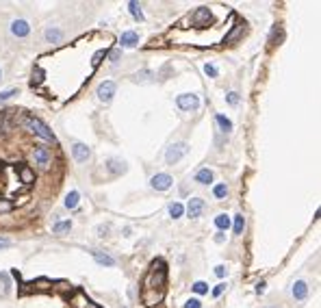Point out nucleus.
Wrapping results in <instances>:
<instances>
[{
	"mask_svg": "<svg viewBox=\"0 0 321 308\" xmlns=\"http://www.w3.org/2000/svg\"><path fill=\"white\" fill-rule=\"evenodd\" d=\"M165 265L163 260H154L152 269L148 271L146 280H144V291H141V300L146 306H154L163 300V289H165Z\"/></svg>",
	"mask_w": 321,
	"mask_h": 308,
	"instance_id": "nucleus-1",
	"label": "nucleus"
},
{
	"mask_svg": "<svg viewBox=\"0 0 321 308\" xmlns=\"http://www.w3.org/2000/svg\"><path fill=\"white\" fill-rule=\"evenodd\" d=\"M24 124L28 126V130H33V133H35V135H39L41 139H46V141H55V135H52L50 130H48V126H46V124L41 122V120H37L35 115H28L26 120H24Z\"/></svg>",
	"mask_w": 321,
	"mask_h": 308,
	"instance_id": "nucleus-2",
	"label": "nucleus"
},
{
	"mask_svg": "<svg viewBox=\"0 0 321 308\" xmlns=\"http://www.w3.org/2000/svg\"><path fill=\"white\" fill-rule=\"evenodd\" d=\"M189 152V146L187 144H174V146H169L167 148V152H165V161H167L169 165H174L178 163L182 156Z\"/></svg>",
	"mask_w": 321,
	"mask_h": 308,
	"instance_id": "nucleus-3",
	"label": "nucleus"
},
{
	"mask_svg": "<svg viewBox=\"0 0 321 308\" xmlns=\"http://www.w3.org/2000/svg\"><path fill=\"white\" fill-rule=\"evenodd\" d=\"M176 104L180 106L182 111H195L200 106V100H198V96H195V93H182V96H178Z\"/></svg>",
	"mask_w": 321,
	"mask_h": 308,
	"instance_id": "nucleus-4",
	"label": "nucleus"
},
{
	"mask_svg": "<svg viewBox=\"0 0 321 308\" xmlns=\"http://www.w3.org/2000/svg\"><path fill=\"white\" fill-rule=\"evenodd\" d=\"M113 96H115V82L106 80V82H102V85L98 87V98L102 100V102H111Z\"/></svg>",
	"mask_w": 321,
	"mask_h": 308,
	"instance_id": "nucleus-5",
	"label": "nucleus"
},
{
	"mask_svg": "<svg viewBox=\"0 0 321 308\" xmlns=\"http://www.w3.org/2000/svg\"><path fill=\"white\" fill-rule=\"evenodd\" d=\"M204 209H206L204 200L202 198H191V202H189V206H187V215L191 219H195V217H200L202 213H204Z\"/></svg>",
	"mask_w": 321,
	"mask_h": 308,
	"instance_id": "nucleus-6",
	"label": "nucleus"
},
{
	"mask_svg": "<svg viewBox=\"0 0 321 308\" xmlns=\"http://www.w3.org/2000/svg\"><path fill=\"white\" fill-rule=\"evenodd\" d=\"M150 185L157 189V191H165V189L171 187V176H169V174H157V176L152 178Z\"/></svg>",
	"mask_w": 321,
	"mask_h": 308,
	"instance_id": "nucleus-7",
	"label": "nucleus"
},
{
	"mask_svg": "<svg viewBox=\"0 0 321 308\" xmlns=\"http://www.w3.org/2000/svg\"><path fill=\"white\" fill-rule=\"evenodd\" d=\"M11 33H13L15 37H26V35L31 33V26H28L26 20H15L13 24H11Z\"/></svg>",
	"mask_w": 321,
	"mask_h": 308,
	"instance_id": "nucleus-8",
	"label": "nucleus"
},
{
	"mask_svg": "<svg viewBox=\"0 0 321 308\" xmlns=\"http://www.w3.org/2000/svg\"><path fill=\"white\" fill-rule=\"evenodd\" d=\"M193 22L198 26L209 24V22H211V11L206 9V7H198V9H195V13H193Z\"/></svg>",
	"mask_w": 321,
	"mask_h": 308,
	"instance_id": "nucleus-9",
	"label": "nucleus"
},
{
	"mask_svg": "<svg viewBox=\"0 0 321 308\" xmlns=\"http://www.w3.org/2000/svg\"><path fill=\"white\" fill-rule=\"evenodd\" d=\"M293 298H295L297 302H304V300L308 298V284H306L304 280H297V282L293 284Z\"/></svg>",
	"mask_w": 321,
	"mask_h": 308,
	"instance_id": "nucleus-10",
	"label": "nucleus"
},
{
	"mask_svg": "<svg viewBox=\"0 0 321 308\" xmlns=\"http://www.w3.org/2000/svg\"><path fill=\"white\" fill-rule=\"evenodd\" d=\"M72 154H74V158H76V161H79V163H85L91 152H89V148H87L85 144H74V148H72Z\"/></svg>",
	"mask_w": 321,
	"mask_h": 308,
	"instance_id": "nucleus-11",
	"label": "nucleus"
},
{
	"mask_svg": "<svg viewBox=\"0 0 321 308\" xmlns=\"http://www.w3.org/2000/svg\"><path fill=\"white\" fill-rule=\"evenodd\" d=\"M33 156H35V161H37L39 167H48V163H50V156H48V150L46 148H35V152H33Z\"/></svg>",
	"mask_w": 321,
	"mask_h": 308,
	"instance_id": "nucleus-12",
	"label": "nucleus"
},
{
	"mask_svg": "<svg viewBox=\"0 0 321 308\" xmlns=\"http://www.w3.org/2000/svg\"><path fill=\"white\" fill-rule=\"evenodd\" d=\"M72 306L74 308H96V306H93V302L89 298H85V293H82V291L76 293V298L72 300Z\"/></svg>",
	"mask_w": 321,
	"mask_h": 308,
	"instance_id": "nucleus-13",
	"label": "nucleus"
},
{
	"mask_svg": "<svg viewBox=\"0 0 321 308\" xmlns=\"http://www.w3.org/2000/svg\"><path fill=\"white\" fill-rule=\"evenodd\" d=\"M137 41H139V35H137L135 31H128V33L122 35L120 44L124 46V48H133V46H137Z\"/></svg>",
	"mask_w": 321,
	"mask_h": 308,
	"instance_id": "nucleus-14",
	"label": "nucleus"
},
{
	"mask_svg": "<svg viewBox=\"0 0 321 308\" xmlns=\"http://www.w3.org/2000/svg\"><path fill=\"white\" fill-rule=\"evenodd\" d=\"M93 258H96L100 265H106V267H113V265H115V258L109 256V254L98 252V250H93Z\"/></svg>",
	"mask_w": 321,
	"mask_h": 308,
	"instance_id": "nucleus-15",
	"label": "nucleus"
},
{
	"mask_svg": "<svg viewBox=\"0 0 321 308\" xmlns=\"http://www.w3.org/2000/svg\"><path fill=\"white\" fill-rule=\"evenodd\" d=\"M195 180H198L200 185H211L213 182V171L211 169H200L198 174H195Z\"/></svg>",
	"mask_w": 321,
	"mask_h": 308,
	"instance_id": "nucleus-16",
	"label": "nucleus"
},
{
	"mask_svg": "<svg viewBox=\"0 0 321 308\" xmlns=\"http://www.w3.org/2000/svg\"><path fill=\"white\" fill-rule=\"evenodd\" d=\"M44 37H46V41H50V44H52V41H59V39H61L63 33L59 31V28H46Z\"/></svg>",
	"mask_w": 321,
	"mask_h": 308,
	"instance_id": "nucleus-17",
	"label": "nucleus"
},
{
	"mask_svg": "<svg viewBox=\"0 0 321 308\" xmlns=\"http://www.w3.org/2000/svg\"><path fill=\"white\" fill-rule=\"evenodd\" d=\"M106 167H109L111 174H122V171L126 169V165H124L122 161H115V158H113V161L106 163Z\"/></svg>",
	"mask_w": 321,
	"mask_h": 308,
	"instance_id": "nucleus-18",
	"label": "nucleus"
},
{
	"mask_svg": "<svg viewBox=\"0 0 321 308\" xmlns=\"http://www.w3.org/2000/svg\"><path fill=\"white\" fill-rule=\"evenodd\" d=\"M217 124H219V128H222L224 133H230V130H233V122H230L228 117H224V115H217Z\"/></svg>",
	"mask_w": 321,
	"mask_h": 308,
	"instance_id": "nucleus-19",
	"label": "nucleus"
},
{
	"mask_svg": "<svg viewBox=\"0 0 321 308\" xmlns=\"http://www.w3.org/2000/svg\"><path fill=\"white\" fill-rule=\"evenodd\" d=\"M128 11H130V13H133V17H135V20H144V13H141V7H139V4H137V2H128Z\"/></svg>",
	"mask_w": 321,
	"mask_h": 308,
	"instance_id": "nucleus-20",
	"label": "nucleus"
},
{
	"mask_svg": "<svg viewBox=\"0 0 321 308\" xmlns=\"http://www.w3.org/2000/svg\"><path fill=\"white\" fill-rule=\"evenodd\" d=\"M20 178H22V182H26V185H31V182L35 180V174L28 167H22L20 169Z\"/></svg>",
	"mask_w": 321,
	"mask_h": 308,
	"instance_id": "nucleus-21",
	"label": "nucleus"
},
{
	"mask_svg": "<svg viewBox=\"0 0 321 308\" xmlns=\"http://www.w3.org/2000/svg\"><path fill=\"white\" fill-rule=\"evenodd\" d=\"M79 198H80V195L76 193V191L68 193V198H65V206H68V209H76V204H79Z\"/></svg>",
	"mask_w": 321,
	"mask_h": 308,
	"instance_id": "nucleus-22",
	"label": "nucleus"
},
{
	"mask_svg": "<svg viewBox=\"0 0 321 308\" xmlns=\"http://www.w3.org/2000/svg\"><path fill=\"white\" fill-rule=\"evenodd\" d=\"M68 230H72V222H61V224H57L52 232H57V234H65Z\"/></svg>",
	"mask_w": 321,
	"mask_h": 308,
	"instance_id": "nucleus-23",
	"label": "nucleus"
},
{
	"mask_svg": "<svg viewBox=\"0 0 321 308\" xmlns=\"http://www.w3.org/2000/svg\"><path fill=\"white\" fill-rule=\"evenodd\" d=\"M215 226L219 228V230H226L230 226V219H228V215H217V219H215Z\"/></svg>",
	"mask_w": 321,
	"mask_h": 308,
	"instance_id": "nucleus-24",
	"label": "nucleus"
},
{
	"mask_svg": "<svg viewBox=\"0 0 321 308\" xmlns=\"http://www.w3.org/2000/svg\"><path fill=\"white\" fill-rule=\"evenodd\" d=\"M182 211H185V209H182V204H180V202H174V204L169 206V215L174 217V219L180 217V215H182Z\"/></svg>",
	"mask_w": 321,
	"mask_h": 308,
	"instance_id": "nucleus-25",
	"label": "nucleus"
},
{
	"mask_svg": "<svg viewBox=\"0 0 321 308\" xmlns=\"http://www.w3.org/2000/svg\"><path fill=\"white\" fill-rule=\"evenodd\" d=\"M243 228H245V219H243V215H237L235 217V234H241Z\"/></svg>",
	"mask_w": 321,
	"mask_h": 308,
	"instance_id": "nucleus-26",
	"label": "nucleus"
},
{
	"mask_svg": "<svg viewBox=\"0 0 321 308\" xmlns=\"http://www.w3.org/2000/svg\"><path fill=\"white\" fill-rule=\"evenodd\" d=\"M226 195H228V187H226V185H217L215 187V198L217 200H224Z\"/></svg>",
	"mask_w": 321,
	"mask_h": 308,
	"instance_id": "nucleus-27",
	"label": "nucleus"
},
{
	"mask_svg": "<svg viewBox=\"0 0 321 308\" xmlns=\"http://www.w3.org/2000/svg\"><path fill=\"white\" fill-rule=\"evenodd\" d=\"M193 291L198 293V295H202V293L209 291V287H206V282H195V284H193Z\"/></svg>",
	"mask_w": 321,
	"mask_h": 308,
	"instance_id": "nucleus-28",
	"label": "nucleus"
},
{
	"mask_svg": "<svg viewBox=\"0 0 321 308\" xmlns=\"http://www.w3.org/2000/svg\"><path fill=\"white\" fill-rule=\"evenodd\" d=\"M7 122H9V111L0 113V130H7Z\"/></svg>",
	"mask_w": 321,
	"mask_h": 308,
	"instance_id": "nucleus-29",
	"label": "nucleus"
},
{
	"mask_svg": "<svg viewBox=\"0 0 321 308\" xmlns=\"http://www.w3.org/2000/svg\"><path fill=\"white\" fill-rule=\"evenodd\" d=\"M15 93H17V89H9V91H2V93H0V102H4V100L13 98Z\"/></svg>",
	"mask_w": 321,
	"mask_h": 308,
	"instance_id": "nucleus-30",
	"label": "nucleus"
},
{
	"mask_svg": "<svg viewBox=\"0 0 321 308\" xmlns=\"http://www.w3.org/2000/svg\"><path fill=\"white\" fill-rule=\"evenodd\" d=\"M241 33H243V26H237V28H235V31H233V33H230V35H228V39H226V41H235V39H237V37H239V35H241Z\"/></svg>",
	"mask_w": 321,
	"mask_h": 308,
	"instance_id": "nucleus-31",
	"label": "nucleus"
},
{
	"mask_svg": "<svg viewBox=\"0 0 321 308\" xmlns=\"http://www.w3.org/2000/svg\"><path fill=\"white\" fill-rule=\"evenodd\" d=\"M204 72L209 76H217V68H215V65H211V63H206L204 65Z\"/></svg>",
	"mask_w": 321,
	"mask_h": 308,
	"instance_id": "nucleus-32",
	"label": "nucleus"
},
{
	"mask_svg": "<svg viewBox=\"0 0 321 308\" xmlns=\"http://www.w3.org/2000/svg\"><path fill=\"white\" fill-rule=\"evenodd\" d=\"M41 82V70H37V72H33V78H31V85H39Z\"/></svg>",
	"mask_w": 321,
	"mask_h": 308,
	"instance_id": "nucleus-33",
	"label": "nucleus"
},
{
	"mask_svg": "<svg viewBox=\"0 0 321 308\" xmlns=\"http://www.w3.org/2000/svg\"><path fill=\"white\" fill-rule=\"evenodd\" d=\"M13 209V204L11 202H4V200H0V213H7V211H11Z\"/></svg>",
	"mask_w": 321,
	"mask_h": 308,
	"instance_id": "nucleus-34",
	"label": "nucleus"
},
{
	"mask_svg": "<svg viewBox=\"0 0 321 308\" xmlns=\"http://www.w3.org/2000/svg\"><path fill=\"white\" fill-rule=\"evenodd\" d=\"M226 100H228L230 104H237V102H239V93H235V91L228 93V98H226Z\"/></svg>",
	"mask_w": 321,
	"mask_h": 308,
	"instance_id": "nucleus-35",
	"label": "nucleus"
},
{
	"mask_svg": "<svg viewBox=\"0 0 321 308\" xmlns=\"http://www.w3.org/2000/svg\"><path fill=\"white\" fill-rule=\"evenodd\" d=\"M185 308H200V302L198 300H189L185 304Z\"/></svg>",
	"mask_w": 321,
	"mask_h": 308,
	"instance_id": "nucleus-36",
	"label": "nucleus"
},
{
	"mask_svg": "<svg viewBox=\"0 0 321 308\" xmlns=\"http://www.w3.org/2000/svg\"><path fill=\"white\" fill-rule=\"evenodd\" d=\"M224 289H226V284H219V287L215 289V291H213V295H215V298H219V295L224 293Z\"/></svg>",
	"mask_w": 321,
	"mask_h": 308,
	"instance_id": "nucleus-37",
	"label": "nucleus"
},
{
	"mask_svg": "<svg viewBox=\"0 0 321 308\" xmlns=\"http://www.w3.org/2000/svg\"><path fill=\"white\" fill-rule=\"evenodd\" d=\"M215 274H217L219 278H224V276H226V267H222V265H219V267H215Z\"/></svg>",
	"mask_w": 321,
	"mask_h": 308,
	"instance_id": "nucleus-38",
	"label": "nucleus"
},
{
	"mask_svg": "<svg viewBox=\"0 0 321 308\" xmlns=\"http://www.w3.org/2000/svg\"><path fill=\"white\" fill-rule=\"evenodd\" d=\"M104 57V50H100V52H96V59H93V65H98L100 63V59Z\"/></svg>",
	"mask_w": 321,
	"mask_h": 308,
	"instance_id": "nucleus-39",
	"label": "nucleus"
},
{
	"mask_svg": "<svg viewBox=\"0 0 321 308\" xmlns=\"http://www.w3.org/2000/svg\"><path fill=\"white\" fill-rule=\"evenodd\" d=\"M117 59H120V50H113L111 52V61H117Z\"/></svg>",
	"mask_w": 321,
	"mask_h": 308,
	"instance_id": "nucleus-40",
	"label": "nucleus"
},
{
	"mask_svg": "<svg viewBox=\"0 0 321 308\" xmlns=\"http://www.w3.org/2000/svg\"><path fill=\"white\" fill-rule=\"evenodd\" d=\"M265 291V282H258L256 284V293H263Z\"/></svg>",
	"mask_w": 321,
	"mask_h": 308,
	"instance_id": "nucleus-41",
	"label": "nucleus"
},
{
	"mask_svg": "<svg viewBox=\"0 0 321 308\" xmlns=\"http://www.w3.org/2000/svg\"><path fill=\"white\" fill-rule=\"evenodd\" d=\"M9 243H11V241H9V239H2V236H0V247H7Z\"/></svg>",
	"mask_w": 321,
	"mask_h": 308,
	"instance_id": "nucleus-42",
	"label": "nucleus"
},
{
	"mask_svg": "<svg viewBox=\"0 0 321 308\" xmlns=\"http://www.w3.org/2000/svg\"><path fill=\"white\" fill-rule=\"evenodd\" d=\"M224 239H226V236H224V234H222V232H219V234H217V236H215V241H217V243H224Z\"/></svg>",
	"mask_w": 321,
	"mask_h": 308,
	"instance_id": "nucleus-43",
	"label": "nucleus"
},
{
	"mask_svg": "<svg viewBox=\"0 0 321 308\" xmlns=\"http://www.w3.org/2000/svg\"><path fill=\"white\" fill-rule=\"evenodd\" d=\"M0 76H2V72H0Z\"/></svg>",
	"mask_w": 321,
	"mask_h": 308,
	"instance_id": "nucleus-44",
	"label": "nucleus"
}]
</instances>
